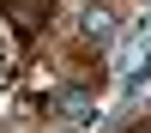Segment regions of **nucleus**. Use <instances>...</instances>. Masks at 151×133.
<instances>
[{
	"instance_id": "nucleus-1",
	"label": "nucleus",
	"mask_w": 151,
	"mask_h": 133,
	"mask_svg": "<svg viewBox=\"0 0 151 133\" xmlns=\"http://www.w3.org/2000/svg\"><path fill=\"white\" fill-rule=\"evenodd\" d=\"M48 109H55L60 121H91L97 109H91V91H79V85H60L55 97H48Z\"/></svg>"
},
{
	"instance_id": "nucleus-3",
	"label": "nucleus",
	"mask_w": 151,
	"mask_h": 133,
	"mask_svg": "<svg viewBox=\"0 0 151 133\" xmlns=\"http://www.w3.org/2000/svg\"><path fill=\"white\" fill-rule=\"evenodd\" d=\"M139 85H151V55L139 60V73H127V91H139Z\"/></svg>"
},
{
	"instance_id": "nucleus-2",
	"label": "nucleus",
	"mask_w": 151,
	"mask_h": 133,
	"mask_svg": "<svg viewBox=\"0 0 151 133\" xmlns=\"http://www.w3.org/2000/svg\"><path fill=\"white\" fill-rule=\"evenodd\" d=\"M85 36L103 48L109 36H115V12H103V6H85Z\"/></svg>"
}]
</instances>
